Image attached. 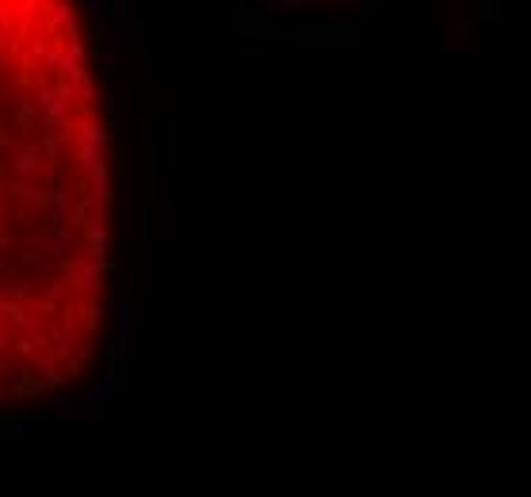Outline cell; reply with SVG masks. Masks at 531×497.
<instances>
[{
	"label": "cell",
	"instance_id": "1",
	"mask_svg": "<svg viewBox=\"0 0 531 497\" xmlns=\"http://www.w3.org/2000/svg\"><path fill=\"white\" fill-rule=\"evenodd\" d=\"M108 237V123L84 12L0 0V413L92 379Z\"/></svg>",
	"mask_w": 531,
	"mask_h": 497
}]
</instances>
